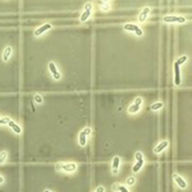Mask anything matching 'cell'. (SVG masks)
Masks as SVG:
<instances>
[{
	"label": "cell",
	"mask_w": 192,
	"mask_h": 192,
	"mask_svg": "<svg viewBox=\"0 0 192 192\" xmlns=\"http://www.w3.org/2000/svg\"><path fill=\"white\" fill-rule=\"evenodd\" d=\"M77 166L76 164L74 163H67L58 164L57 168L65 172H74L76 170Z\"/></svg>",
	"instance_id": "1"
},
{
	"label": "cell",
	"mask_w": 192,
	"mask_h": 192,
	"mask_svg": "<svg viewBox=\"0 0 192 192\" xmlns=\"http://www.w3.org/2000/svg\"><path fill=\"white\" fill-rule=\"evenodd\" d=\"M163 21L166 23H174L178 22L179 23H183L186 22V19L183 17H177L174 15L165 16L163 18Z\"/></svg>",
	"instance_id": "2"
},
{
	"label": "cell",
	"mask_w": 192,
	"mask_h": 192,
	"mask_svg": "<svg viewBox=\"0 0 192 192\" xmlns=\"http://www.w3.org/2000/svg\"><path fill=\"white\" fill-rule=\"evenodd\" d=\"M173 179L178 186L181 188L185 189L187 187V183H186V181L180 175L177 174H173Z\"/></svg>",
	"instance_id": "3"
},
{
	"label": "cell",
	"mask_w": 192,
	"mask_h": 192,
	"mask_svg": "<svg viewBox=\"0 0 192 192\" xmlns=\"http://www.w3.org/2000/svg\"><path fill=\"white\" fill-rule=\"evenodd\" d=\"M124 28L128 31H132V32H135L136 34L138 36H141L143 34V32L141 31V30L139 28L138 26H136L135 24H126L124 25Z\"/></svg>",
	"instance_id": "4"
},
{
	"label": "cell",
	"mask_w": 192,
	"mask_h": 192,
	"mask_svg": "<svg viewBox=\"0 0 192 192\" xmlns=\"http://www.w3.org/2000/svg\"><path fill=\"white\" fill-rule=\"evenodd\" d=\"M141 102H142V99L140 97H137L135 99V104H132L131 106L129 107V113H134L137 112L138 111L140 110V105L141 104Z\"/></svg>",
	"instance_id": "5"
},
{
	"label": "cell",
	"mask_w": 192,
	"mask_h": 192,
	"mask_svg": "<svg viewBox=\"0 0 192 192\" xmlns=\"http://www.w3.org/2000/svg\"><path fill=\"white\" fill-rule=\"evenodd\" d=\"M168 146V141L165 140L161 141V143L155 147V148L154 149V152L156 153V154H160L162 151H163L166 147Z\"/></svg>",
	"instance_id": "6"
},
{
	"label": "cell",
	"mask_w": 192,
	"mask_h": 192,
	"mask_svg": "<svg viewBox=\"0 0 192 192\" xmlns=\"http://www.w3.org/2000/svg\"><path fill=\"white\" fill-rule=\"evenodd\" d=\"M91 9H92V5L90 3H87L85 5V12L83 13L81 16V21L82 22L85 21L89 18L90 13H91Z\"/></svg>",
	"instance_id": "7"
},
{
	"label": "cell",
	"mask_w": 192,
	"mask_h": 192,
	"mask_svg": "<svg viewBox=\"0 0 192 192\" xmlns=\"http://www.w3.org/2000/svg\"><path fill=\"white\" fill-rule=\"evenodd\" d=\"M174 71H175V83L176 85H179L181 83V76H180V68L179 65L175 62L174 63Z\"/></svg>",
	"instance_id": "8"
},
{
	"label": "cell",
	"mask_w": 192,
	"mask_h": 192,
	"mask_svg": "<svg viewBox=\"0 0 192 192\" xmlns=\"http://www.w3.org/2000/svg\"><path fill=\"white\" fill-rule=\"evenodd\" d=\"M8 125L13 129V131L18 133V134H21L22 132L21 127L19 126L18 124H16L14 121L10 120L8 123Z\"/></svg>",
	"instance_id": "9"
},
{
	"label": "cell",
	"mask_w": 192,
	"mask_h": 192,
	"mask_svg": "<svg viewBox=\"0 0 192 192\" xmlns=\"http://www.w3.org/2000/svg\"><path fill=\"white\" fill-rule=\"evenodd\" d=\"M50 28H51V24H48V23L44 24V25H43V26H42L41 27L38 28L37 30H35V35L36 36L40 35L41 34H42V33L44 32H46V30H48Z\"/></svg>",
	"instance_id": "10"
},
{
	"label": "cell",
	"mask_w": 192,
	"mask_h": 192,
	"mask_svg": "<svg viewBox=\"0 0 192 192\" xmlns=\"http://www.w3.org/2000/svg\"><path fill=\"white\" fill-rule=\"evenodd\" d=\"M120 164H121V160L119 156H115L114 157L112 161V169L113 171L115 172V173H117V172L119 168V166H120Z\"/></svg>",
	"instance_id": "11"
},
{
	"label": "cell",
	"mask_w": 192,
	"mask_h": 192,
	"mask_svg": "<svg viewBox=\"0 0 192 192\" xmlns=\"http://www.w3.org/2000/svg\"><path fill=\"white\" fill-rule=\"evenodd\" d=\"M144 164V160L143 159L142 160H138L137 162H136L135 165L133 166V172H135V173H136V172H138L140 170V169L142 168V166Z\"/></svg>",
	"instance_id": "12"
},
{
	"label": "cell",
	"mask_w": 192,
	"mask_h": 192,
	"mask_svg": "<svg viewBox=\"0 0 192 192\" xmlns=\"http://www.w3.org/2000/svg\"><path fill=\"white\" fill-rule=\"evenodd\" d=\"M149 11H150V10H149V8L148 7L145 8L142 11V12L140 13V16H139V21L141 22V23L146 21L147 14H148V13H149Z\"/></svg>",
	"instance_id": "13"
},
{
	"label": "cell",
	"mask_w": 192,
	"mask_h": 192,
	"mask_svg": "<svg viewBox=\"0 0 192 192\" xmlns=\"http://www.w3.org/2000/svg\"><path fill=\"white\" fill-rule=\"evenodd\" d=\"M87 136L83 131L80 133L79 136V143L81 146H85L87 143Z\"/></svg>",
	"instance_id": "14"
},
{
	"label": "cell",
	"mask_w": 192,
	"mask_h": 192,
	"mask_svg": "<svg viewBox=\"0 0 192 192\" xmlns=\"http://www.w3.org/2000/svg\"><path fill=\"white\" fill-rule=\"evenodd\" d=\"M11 53H12V48H11L10 47H7V48L5 49L3 53L4 61H7L8 60V58L10 57Z\"/></svg>",
	"instance_id": "15"
},
{
	"label": "cell",
	"mask_w": 192,
	"mask_h": 192,
	"mask_svg": "<svg viewBox=\"0 0 192 192\" xmlns=\"http://www.w3.org/2000/svg\"><path fill=\"white\" fill-rule=\"evenodd\" d=\"M7 158V153L5 151H2L0 152V165L4 164Z\"/></svg>",
	"instance_id": "16"
},
{
	"label": "cell",
	"mask_w": 192,
	"mask_h": 192,
	"mask_svg": "<svg viewBox=\"0 0 192 192\" xmlns=\"http://www.w3.org/2000/svg\"><path fill=\"white\" fill-rule=\"evenodd\" d=\"M49 68L50 71H51L52 72V73H53V75H54V74H55L57 73V72H58L56 66H55V64L53 63V62L49 63Z\"/></svg>",
	"instance_id": "17"
},
{
	"label": "cell",
	"mask_w": 192,
	"mask_h": 192,
	"mask_svg": "<svg viewBox=\"0 0 192 192\" xmlns=\"http://www.w3.org/2000/svg\"><path fill=\"white\" fill-rule=\"evenodd\" d=\"M163 106V103L162 102H156V103L153 104L151 106V109L152 110H159L160 108Z\"/></svg>",
	"instance_id": "18"
},
{
	"label": "cell",
	"mask_w": 192,
	"mask_h": 192,
	"mask_svg": "<svg viewBox=\"0 0 192 192\" xmlns=\"http://www.w3.org/2000/svg\"><path fill=\"white\" fill-rule=\"evenodd\" d=\"M186 60H187V56L185 55V56H183L181 57H180L179 59L177 60L176 63L178 64V65H180L181 64H183V63H185L186 61Z\"/></svg>",
	"instance_id": "19"
},
{
	"label": "cell",
	"mask_w": 192,
	"mask_h": 192,
	"mask_svg": "<svg viewBox=\"0 0 192 192\" xmlns=\"http://www.w3.org/2000/svg\"><path fill=\"white\" fill-rule=\"evenodd\" d=\"M135 182V179L133 177H129L127 179V184L129 186H132L133 185H134Z\"/></svg>",
	"instance_id": "20"
},
{
	"label": "cell",
	"mask_w": 192,
	"mask_h": 192,
	"mask_svg": "<svg viewBox=\"0 0 192 192\" xmlns=\"http://www.w3.org/2000/svg\"><path fill=\"white\" fill-rule=\"evenodd\" d=\"M118 190L120 192H129V191L128 190V189L123 185H119Z\"/></svg>",
	"instance_id": "21"
},
{
	"label": "cell",
	"mask_w": 192,
	"mask_h": 192,
	"mask_svg": "<svg viewBox=\"0 0 192 192\" xmlns=\"http://www.w3.org/2000/svg\"><path fill=\"white\" fill-rule=\"evenodd\" d=\"M10 121V119L8 117L3 118L0 119V124H8V122Z\"/></svg>",
	"instance_id": "22"
},
{
	"label": "cell",
	"mask_w": 192,
	"mask_h": 192,
	"mask_svg": "<svg viewBox=\"0 0 192 192\" xmlns=\"http://www.w3.org/2000/svg\"><path fill=\"white\" fill-rule=\"evenodd\" d=\"M135 158L136 160H140L143 159V154L140 152H137L135 154Z\"/></svg>",
	"instance_id": "23"
},
{
	"label": "cell",
	"mask_w": 192,
	"mask_h": 192,
	"mask_svg": "<svg viewBox=\"0 0 192 192\" xmlns=\"http://www.w3.org/2000/svg\"><path fill=\"white\" fill-rule=\"evenodd\" d=\"M35 99L36 102H37L38 103H41V102H42V97L40 95H36V96L35 97Z\"/></svg>",
	"instance_id": "24"
},
{
	"label": "cell",
	"mask_w": 192,
	"mask_h": 192,
	"mask_svg": "<svg viewBox=\"0 0 192 192\" xmlns=\"http://www.w3.org/2000/svg\"><path fill=\"white\" fill-rule=\"evenodd\" d=\"M104 188L103 186H99L94 192H104Z\"/></svg>",
	"instance_id": "25"
},
{
	"label": "cell",
	"mask_w": 192,
	"mask_h": 192,
	"mask_svg": "<svg viewBox=\"0 0 192 192\" xmlns=\"http://www.w3.org/2000/svg\"><path fill=\"white\" fill-rule=\"evenodd\" d=\"M4 182V178L1 176H0V184H2Z\"/></svg>",
	"instance_id": "26"
},
{
	"label": "cell",
	"mask_w": 192,
	"mask_h": 192,
	"mask_svg": "<svg viewBox=\"0 0 192 192\" xmlns=\"http://www.w3.org/2000/svg\"><path fill=\"white\" fill-rule=\"evenodd\" d=\"M44 192H51V191H49V190H46L44 191Z\"/></svg>",
	"instance_id": "27"
}]
</instances>
